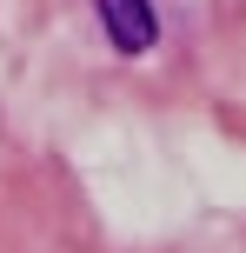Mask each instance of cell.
Instances as JSON below:
<instances>
[{
	"mask_svg": "<svg viewBox=\"0 0 246 253\" xmlns=\"http://www.w3.org/2000/svg\"><path fill=\"white\" fill-rule=\"evenodd\" d=\"M93 13H100L106 40H113L127 60H140V53L160 40V13H153V0H93Z\"/></svg>",
	"mask_w": 246,
	"mask_h": 253,
	"instance_id": "1",
	"label": "cell"
}]
</instances>
